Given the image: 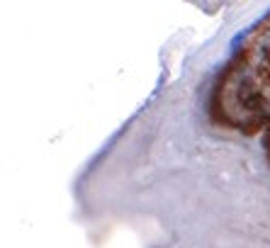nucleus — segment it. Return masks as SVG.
<instances>
[{
	"label": "nucleus",
	"mask_w": 270,
	"mask_h": 248,
	"mask_svg": "<svg viewBox=\"0 0 270 248\" xmlns=\"http://www.w3.org/2000/svg\"><path fill=\"white\" fill-rule=\"evenodd\" d=\"M268 153H270V134H268Z\"/></svg>",
	"instance_id": "1"
}]
</instances>
